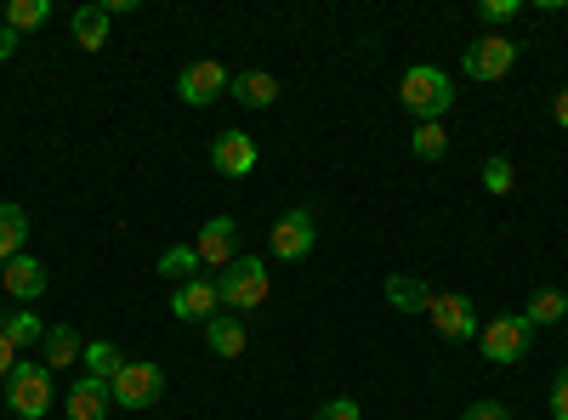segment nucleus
<instances>
[{
  "instance_id": "f257e3e1",
  "label": "nucleus",
  "mask_w": 568,
  "mask_h": 420,
  "mask_svg": "<svg viewBox=\"0 0 568 420\" xmlns=\"http://www.w3.org/2000/svg\"><path fill=\"white\" fill-rule=\"evenodd\" d=\"M398 103L415 114V125H426V120L444 125V114L455 109V80H449L444 69H433V63H415V69H404V80H398Z\"/></svg>"
},
{
  "instance_id": "f03ea898",
  "label": "nucleus",
  "mask_w": 568,
  "mask_h": 420,
  "mask_svg": "<svg viewBox=\"0 0 568 420\" xmlns=\"http://www.w3.org/2000/svg\"><path fill=\"white\" fill-rule=\"evenodd\" d=\"M267 290H273V273H267L262 256H240V262H227V267L216 273V296H222L227 313H251V307H262Z\"/></svg>"
},
{
  "instance_id": "7ed1b4c3",
  "label": "nucleus",
  "mask_w": 568,
  "mask_h": 420,
  "mask_svg": "<svg viewBox=\"0 0 568 420\" xmlns=\"http://www.w3.org/2000/svg\"><path fill=\"white\" fill-rule=\"evenodd\" d=\"M52 392H58V376L45 363H12V376H7V409L18 420H40L45 409H52Z\"/></svg>"
},
{
  "instance_id": "20e7f679",
  "label": "nucleus",
  "mask_w": 568,
  "mask_h": 420,
  "mask_svg": "<svg viewBox=\"0 0 568 420\" xmlns=\"http://www.w3.org/2000/svg\"><path fill=\"white\" fill-rule=\"evenodd\" d=\"M478 347H484L489 363H517V358H529L535 330H529L524 313H500V318H489L484 330H478Z\"/></svg>"
},
{
  "instance_id": "39448f33",
  "label": "nucleus",
  "mask_w": 568,
  "mask_h": 420,
  "mask_svg": "<svg viewBox=\"0 0 568 420\" xmlns=\"http://www.w3.org/2000/svg\"><path fill=\"white\" fill-rule=\"evenodd\" d=\"M109 392H114V409H154V403L165 398V369L149 363V358H142V363L125 358V369L114 376Z\"/></svg>"
},
{
  "instance_id": "423d86ee",
  "label": "nucleus",
  "mask_w": 568,
  "mask_h": 420,
  "mask_svg": "<svg viewBox=\"0 0 568 420\" xmlns=\"http://www.w3.org/2000/svg\"><path fill=\"white\" fill-rule=\"evenodd\" d=\"M313 245H318L313 211H284L267 227V256H278V262H302V256H313Z\"/></svg>"
},
{
  "instance_id": "0eeeda50",
  "label": "nucleus",
  "mask_w": 568,
  "mask_h": 420,
  "mask_svg": "<svg viewBox=\"0 0 568 420\" xmlns=\"http://www.w3.org/2000/svg\"><path fill=\"white\" fill-rule=\"evenodd\" d=\"M227 85H233V74H227L222 63L200 58V63H187V69L176 74V98H182L187 109H211L216 98H227Z\"/></svg>"
},
{
  "instance_id": "6e6552de",
  "label": "nucleus",
  "mask_w": 568,
  "mask_h": 420,
  "mask_svg": "<svg viewBox=\"0 0 568 420\" xmlns=\"http://www.w3.org/2000/svg\"><path fill=\"white\" fill-rule=\"evenodd\" d=\"M426 318H433V330L444 341H471L478 336V307H471V296H460V290H438L433 307H426Z\"/></svg>"
},
{
  "instance_id": "1a4fd4ad",
  "label": "nucleus",
  "mask_w": 568,
  "mask_h": 420,
  "mask_svg": "<svg viewBox=\"0 0 568 420\" xmlns=\"http://www.w3.org/2000/svg\"><path fill=\"white\" fill-rule=\"evenodd\" d=\"M511 63H517V45L506 40V34H484V40H471L466 45V80H500V74H511Z\"/></svg>"
},
{
  "instance_id": "9d476101",
  "label": "nucleus",
  "mask_w": 568,
  "mask_h": 420,
  "mask_svg": "<svg viewBox=\"0 0 568 420\" xmlns=\"http://www.w3.org/2000/svg\"><path fill=\"white\" fill-rule=\"evenodd\" d=\"M194 256H200V267L240 262V222H233V216H211L200 227V239H194Z\"/></svg>"
},
{
  "instance_id": "9b49d317",
  "label": "nucleus",
  "mask_w": 568,
  "mask_h": 420,
  "mask_svg": "<svg viewBox=\"0 0 568 420\" xmlns=\"http://www.w3.org/2000/svg\"><path fill=\"white\" fill-rule=\"evenodd\" d=\"M171 313L187 318V324H211L222 313V296H216V278H187V285L171 290Z\"/></svg>"
},
{
  "instance_id": "f8f14e48",
  "label": "nucleus",
  "mask_w": 568,
  "mask_h": 420,
  "mask_svg": "<svg viewBox=\"0 0 568 420\" xmlns=\"http://www.w3.org/2000/svg\"><path fill=\"white\" fill-rule=\"evenodd\" d=\"M211 165L222 171V176H251L256 171V136H245V131H216V143H211Z\"/></svg>"
},
{
  "instance_id": "ddd939ff",
  "label": "nucleus",
  "mask_w": 568,
  "mask_h": 420,
  "mask_svg": "<svg viewBox=\"0 0 568 420\" xmlns=\"http://www.w3.org/2000/svg\"><path fill=\"white\" fill-rule=\"evenodd\" d=\"M0 285H7V296H12V301H23V307H29V301H40V296H45V267H40L34 256H12L7 267H0Z\"/></svg>"
},
{
  "instance_id": "4468645a",
  "label": "nucleus",
  "mask_w": 568,
  "mask_h": 420,
  "mask_svg": "<svg viewBox=\"0 0 568 420\" xmlns=\"http://www.w3.org/2000/svg\"><path fill=\"white\" fill-rule=\"evenodd\" d=\"M80 352H85V341H80V330L74 324H45V336H40V363L52 369H69V363H80Z\"/></svg>"
},
{
  "instance_id": "2eb2a0df",
  "label": "nucleus",
  "mask_w": 568,
  "mask_h": 420,
  "mask_svg": "<svg viewBox=\"0 0 568 420\" xmlns=\"http://www.w3.org/2000/svg\"><path fill=\"white\" fill-rule=\"evenodd\" d=\"M63 409H69V420H103V414L114 409V392H109L103 381L80 376V381L63 392Z\"/></svg>"
},
{
  "instance_id": "dca6fc26",
  "label": "nucleus",
  "mask_w": 568,
  "mask_h": 420,
  "mask_svg": "<svg viewBox=\"0 0 568 420\" xmlns=\"http://www.w3.org/2000/svg\"><path fill=\"white\" fill-rule=\"evenodd\" d=\"M227 98H240V109H273L278 103V80L267 69H245V74H233Z\"/></svg>"
},
{
  "instance_id": "f3484780",
  "label": "nucleus",
  "mask_w": 568,
  "mask_h": 420,
  "mask_svg": "<svg viewBox=\"0 0 568 420\" xmlns=\"http://www.w3.org/2000/svg\"><path fill=\"white\" fill-rule=\"evenodd\" d=\"M433 285H426V278H415V273H393L387 278V301L398 307V313H426V307H433Z\"/></svg>"
},
{
  "instance_id": "a211bd4d",
  "label": "nucleus",
  "mask_w": 568,
  "mask_h": 420,
  "mask_svg": "<svg viewBox=\"0 0 568 420\" xmlns=\"http://www.w3.org/2000/svg\"><path fill=\"white\" fill-rule=\"evenodd\" d=\"M205 341H211V352H216V358H240L251 336H245L240 313H216V318L205 324Z\"/></svg>"
},
{
  "instance_id": "6ab92c4d",
  "label": "nucleus",
  "mask_w": 568,
  "mask_h": 420,
  "mask_svg": "<svg viewBox=\"0 0 568 420\" xmlns=\"http://www.w3.org/2000/svg\"><path fill=\"white\" fill-rule=\"evenodd\" d=\"M109 12L103 7H80L74 18H69V29H74V45H80V52H103V45H109Z\"/></svg>"
},
{
  "instance_id": "aec40b11",
  "label": "nucleus",
  "mask_w": 568,
  "mask_h": 420,
  "mask_svg": "<svg viewBox=\"0 0 568 420\" xmlns=\"http://www.w3.org/2000/svg\"><path fill=\"white\" fill-rule=\"evenodd\" d=\"M80 363H85V376H91V381H103V387H114V376H120V369H125V352H120L114 341H85Z\"/></svg>"
},
{
  "instance_id": "412c9836",
  "label": "nucleus",
  "mask_w": 568,
  "mask_h": 420,
  "mask_svg": "<svg viewBox=\"0 0 568 420\" xmlns=\"http://www.w3.org/2000/svg\"><path fill=\"white\" fill-rule=\"evenodd\" d=\"M23 239H29V216H23V205L0 199V267H7L12 256H23Z\"/></svg>"
},
{
  "instance_id": "4be33fe9",
  "label": "nucleus",
  "mask_w": 568,
  "mask_h": 420,
  "mask_svg": "<svg viewBox=\"0 0 568 420\" xmlns=\"http://www.w3.org/2000/svg\"><path fill=\"white\" fill-rule=\"evenodd\" d=\"M0 336H7L18 352H23V347H40V336H45V318H40V313H29V307H18V313L0 318Z\"/></svg>"
},
{
  "instance_id": "5701e85b",
  "label": "nucleus",
  "mask_w": 568,
  "mask_h": 420,
  "mask_svg": "<svg viewBox=\"0 0 568 420\" xmlns=\"http://www.w3.org/2000/svg\"><path fill=\"white\" fill-rule=\"evenodd\" d=\"M524 318H529V330H540V324H557V318H568V296H562V290H535L529 307H524Z\"/></svg>"
},
{
  "instance_id": "b1692460",
  "label": "nucleus",
  "mask_w": 568,
  "mask_h": 420,
  "mask_svg": "<svg viewBox=\"0 0 568 420\" xmlns=\"http://www.w3.org/2000/svg\"><path fill=\"white\" fill-rule=\"evenodd\" d=\"M409 148H415V160H444L449 154V131L438 125V120H426V125H415V136H409Z\"/></svg>"
},
{
  "instance_id": "393cba45",
  "label": "nucleus",
  "mask_w": 568,
  "mask_h": 420,
  "mask_svg": "<svg viewBox=\"0 0 568 420\" xmlns=\"http://www.w3.org/2000/svg\"><path fill=\"white\" fill-rule=\"evenodd\" d=\"M160 273L171 278V285H187V278H200V256H194V245H171V250L160 256Z\"/></svg>"
},
{
  "instance_id": "a878e982",
  "label": "nucleus",
  "mask_w": 568,
  "mask_h": 420,
  "mask_svg": "<svg viewBox=\"0 0 568 420\" xmlns=\"http://www.w3.org/2000/svg\"><path fill=\"white\" fill-rule=\"evenodd\" d=\"M45 18H52V0H12V7H7V29H40Z\"/></svg>"
},
{
  "instance_id": "bb28decb",
  "label": "nucleus",
  "mask_w": 568,
  "mask_h": 420,
  "mask_svg": "<svg viewBox=\"0 0 568 420\" xmlns=\"http://www.w3.org/2000/svg\"><path fill=\"white\" fill-rule=\"evenodd\" d=\"M511 182H517V176H511V160H506V154H489V160H484V188L500 199V194H511Z\"/></svg>"
},
{
  "instance_id": "cd10ccee",
  "label": "nucleus",
  "mask_w": 568,
  "mask_h": 420,
  "mask_svg": "<svg viewBox=\"0 0 568 420\" xmlns=\"http://www.w3.org/2000/svg\"><path fill=\"white\" fill-rule=\"evenodd\" d=\"M517 12H524V0H484V7H478L484 23H506V18H517Z\"/></svg>"
},
{
  "instance_id": "c85d7f7f",
  "label": "nucleus",
  "mask_w": 568,
  "mask_h": 420,
  "mask_svg": "<svg viewBox=\"0 0 568 420\" xmlns=\"http://www.w3.org/2000/svg\"><path fill=\"white\" fill-rule=\"evenodd\" d=\"M313 420H364V409H358L353 398H329V403H324Z\"/></svg>"
},
{
  "instance_id": "c756f323",
  "label": "nucleus",
  "mask_w": 568,
  "mask_h": 420,
  "mask_svg": "<svg viewBox=\"0 0 568 420\" xmlns=\"http://www.w3.org/2000/svg\"><path fill=\"white\" fill-rule=\"evenodd\" d=\"M551 420H568V363L557 369V387H551Z\"/></svg>"
},
{
  "instance_id": "7c9ffc66",
  "label": "nucleus",
  "mask_w": 568,
  "mask_h": 420,
  "mask_svg": "<svg viewBox=\"0 0 568 420\" xmlns=\"http://www.w3.org/2000/svg\"><path fill=\"white\" fill-rule=\"evenodd\" d=\"M460 420H511L495 398H484V403H471V409H460Z\"/></svg>"
},
{
  "instance_id": "2f4dec72",
  "label": "nucleus",
  "mask_w": 568,
  "mask_h": 420,
  "mask_svg": "<svg viewBox=\"0 0 568 420\" xmlns=\"http://www.w3.org/2000/svg\"><path fill=\"white\" fill-rule=\"evenodd\" d=\"M12 363H18V347H12L7 336H0V381H7V376H12Z\"/></svg>"
},
{
  "instance_id": "473e14b6",
  "label": "nucleus",
  "mask_w": 568,
  "mask_h": 420,
  "mask_svg": "<svg viewBox=\"0 0 568 420\" xmlns=\"http://www.w3.org/2000/svg\"><path fill=\"white\" fill-rule=\"evenodd\" d=\"M18 52V29H7V23H0V63H7Z\"/></svg>"
},
{
  "instance_id": "72a5a7b5",
  "label": "nucleus",
  "mask_w": 568,
  "mask_h": 420,
  "mask_svg": "<svg viewBox=\"0 0 568 420\" xmlns=\"http://www.w3.org/2000/svg\"><path fill=\"white\" fill-rule=\"evenodd\" d=\"M551 114H557V125H562V131H568V85H562V91H557V103H551Z\"/></svg>"
},
{
  "instance_id": "f704fd0d",
  "label": "nucleus",
  "mask_w": 568,
  "mask_h": 420,
  "mask_svg": "<svg viewBox=\"0 0 568 420\" xmlns=\"http://www.w3.org/2000/svg\"><path fill=\"white\" fill-rule=\"evenodd\" d=\"M0 23H7V7H0Z\"/></svg>"
}]
</instances>
